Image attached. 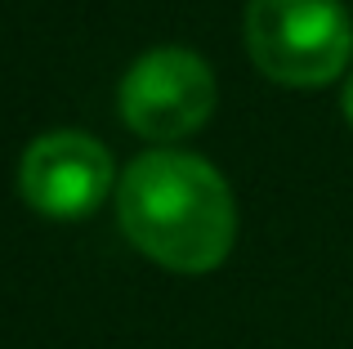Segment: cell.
<instances>
[{"label":"cell","mask_w":353,"mask_h":349,"mask_svg":"<svg viewBox=\"0 0 353 349\" xmlns=\"http://www.w3.org/2000/svg\"><path fill=\"white\" fill-rule=\"evenodd\" d=\"M215 112V72L183 45L148 50L121 81V117L143 139H179Z\"/></svg>","instance_id":"cell-3"},{"label":"cell","mask_w":353,"mask_h":349,"mask_svg":"<svg viewBox=\"0 0 353 349\" xmlns=\"http://www.w3.org/2000/svg\"><path fill=\"white\" fill-rule=\"evenodd\" d=\"M18 188L27 206L50 219H81L108 197L112 188V157L99 139L81 130L41 134L23 152Z\"/></svg>","instance_id":"cell-4"},{"label":"cell","mask_w":353,"mask_h":349,"mask_svg":"<svg viewBox=\"0 0 353 349\" xmlns=\"http://www.w3.org/2000/svg\"><path fill=\"white\" fill-rule=\"evenodd\" d=\"M125 237L170 273H210L228 260L237 206L224 174L192 152H143L117 188Z\"/></svg>","instance_id":"cell-1"},{"label":"cell","mask_w":353,"mask_h":349,"mask_svg":"<svg viewBox=\"0 0 353 349\" xmlns=\"http://www.w3.org/2000/svg\"><path fill=\"white\" fill-rule=\"evenodd\" d=\"M345 117H349V126H353V77H349V86H345Z\"/></svg>","instance_id":"cell-5"},{"label":"cell","mask_w":353,"mask_h":349,"mask_svg":"<svg viewBox=\"0 0 353 349\" xmlns=\"http://www.w3.org/2000/svg\"><path fill=\"white\" fill-rule=\"evenodd\" d=\"M246 50L277 86H327L353 54V23L340 0H250Z\"/></svg>","instance_id":"cell-2"}]
</instances>
